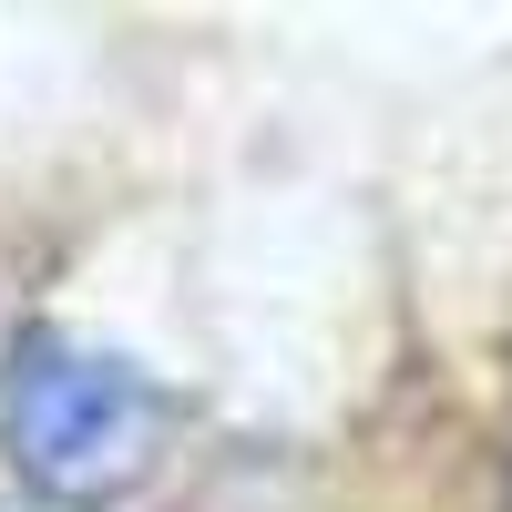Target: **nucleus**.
Wrapping results in <instances>:
<instances>
[{"instance_id":"f257e3e1","label":"nucleus","mask_w":512,"mask_h":512,"mask_svg":"<svg viewBox=\"0 0 512 512\" xmlns=\"http://www.w3.org/2000/svg\"><path fill=\"white\" fill-rule=\"evenodd\" d=\"M0 431H11V472L41 502L103 512L154 472L164 390L113 349H82L62 328H21L11 359H0Z\"/></svg>"}]
</instances>
